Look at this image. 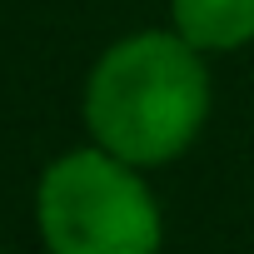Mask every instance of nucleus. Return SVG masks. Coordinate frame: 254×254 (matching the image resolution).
<instances>
[{
  "label": "nucleus",
  "instance_id": "obj_1",
  "mask_svg": "<svg viewBox=\"0 0 254 254\" xmlns=\"http://www.w3.org/2000/svg\"><path fill=\"white\" fill-rule=\"evenodd\" d=\"M214 110L209 55L165 30H130L100 50L85 75L80 115L90 145L135 170H165L194 150Z\"/></svg>",
  "mask_w": 254,
  "mask_h": 254
},
{
  "label": "nucleus",
  "instance_id": "obj_2",
  "mask_svg": "<svg viewBox=\"0 0 254 254\" xmlns=\"http://www.w3.org/2000/svg\"><path fill=\"white\" fill-rule=\"evenodd\" d=\"M35 229L45 254H160L165 209L145 170L100 145L55 155L35 180Z\"/></svg>",
  "mask_w": 254,
  "mask_h": 254
},
{
  "label": "nucleus",
  "instance_id": "obj_3",
  "mask_svg": "<svg viewBox=\"0 0 254 254\" xmlns=\"http://www.w3.org/2000/svg\"><path fill=\"white\" fill-rule=\"evenodd\" d=\"M170 30L199 55H234L254 45V0H170Z\"/></svg>",
  "mask_w": 254,
  "mask_h": 254
}]
</instances>
